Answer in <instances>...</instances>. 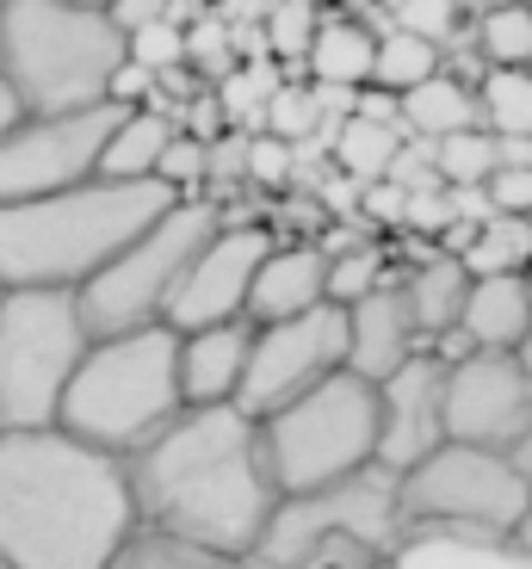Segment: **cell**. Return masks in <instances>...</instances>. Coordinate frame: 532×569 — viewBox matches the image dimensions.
<instances>
[{"label": "cell", "instance_id": "14", "mask_svg": "<svg viewBox=\"0 0 532 569\" xmlns=\"http://www.w3.org/2000/svg\"><path fill=\"white\" fill-rule=\"evenodd\" d=\"M532 421V378L520 371L514 353L464 347L446 359V440L514 452V440Z\"/></svg>", "mask_w": 532, "mask_h": 569}, {"label": "cell", "instance_id": "45", "mask_svg": "<svg viewBox=\"0 0 532 569\" xmlns=\"http://www.w3.org/2000/svg\"><path fill=\"white\" fill-rule=\"evenodd\" d=\"M19 118H26V106H19L13 81H7V74H0V137H7V130H19Z\"/></svg>", "mask_w": 532, "mask_h": 569}, {"label": "cell", "instance_id": "3", "mask_svg": "<svg viewBox=\"0 0 532 569\" xmlns=\"http://www.w3.org/2000/svg\"><path fill=\"white\" fill-rule=\"evenodd\" d=\"M180 192L161 180H93L0 204V291H81Z\"/></svg>", "mask_w": 532, "mask_h": 569}, {"label": "cell", "instance_id": "40", "mask_svg": "<svg viewBox=\"0 0 532 569\" xmlns=\"http://www.w3.org/2000/svg\"><path fill=\"white\" fill-rule=\"evenodd\" d=\"M403 229H415V236H446V229H452V199H446V186H421V192H409Z\"/></svg>", "mask_w": 532, "mask_h": 569}, {"label": "cell", "instance_id": "37", "mask_svg": "<svg viewBox=\"0 0 532 569\" xmlns=\"http://www.w3.org/2000/svg\"><path fill=\"white\" fill-rule=\"evenodd\" d=\"M397 31H415L428 43H446L459 31V0H397V13H390Z\"/></svg>", "mask_w": 532, "mask_h": 569}, {"label": "cell", "instance_id": "8", "mask_svg": "<svg viewBox=\"0 0 532 569\" xmlns=\"http://www.w3.org/2000/svg\"><path fill=\"white\" fill-rule=\"evenodd\" d=\"M217 223H223V204H211V199L168 204L137 242H124L81 291H74L87 335L100 341V335H130V328L161 322L173 291H180V279H187L192 254L217 236Z\"/></svg>", "mask_w": 532, "mask_h": 569}, {"label": "cell", "instance_id": "39", "mask_svg": "<svg viewBox=\"0 0 532 569\" xmlns=\"http://www.w3.org/2000/svg\"><path fill=\"white\" fill-rule=\"evenodd\" d=\"M187 62L199 74H211V81H223V74L242 62V50H230L223 26H217V19H204V26H187Z\"/></svg>", "mask_w": 532, "mask_h": 569}, {"label": "cell", "instance_id": "47", "mask_svg": "<svg viewBox=\"0 0 532 569\" xmlns=\"http://www.w3.org/2000/svg\"><path fill=\"white\" fill-rule=\"evenodd\" d=\"M322 7H329V13H347V19H360V13H372L378 0H322Z\"/></svg>", "mask_w": 532, "mask_h": 569}, {"label": "cell", "instance_id": "31", "mask_svg": "<svg viewBox=\"0 0 532 569\" xmlns=\"http://www.w3.org/2000/svg\"><path fill=\"white\" fill-rule=\"evenodd\" d=\"M476 57L490 69H532V7L526 0H502L476 19Z\"/></svg>", "mask_w": 532, "mask_h": 569}, {"label": "cell", "instance_id": "17", "mask_svg": "<svg viewBox=\"0 0 532 569\" xmlns=\"http://www.w3.org/2000/svg\"><path fill=\"white\" fill-rule=\"evenodd\" d=\"M329 303V254L322 242H273L248 291V322H291V316Z\"/></svg>", "mask_w": 532, "mask_h": 569}, {"label": "cell", "instance_id": "50", "mask_svg": "<svg viewBox=\"0 0 532 569\" xmlns=\"http://www.w3.org/2000/svg\"><path fill=\"white\" fill-rule=\"evenodd\" d=\"M69 7H93V13H106V7H112V0H69Z\"/></svg>", "mask_w": 532, "mask_h": 569}, {"label": "cell", "instance_id": "48", "mask_svg": "<svg viewBox=\"0 0 532 569\" xmlns=\"http://www.w3.org/2000/svg\"><path fill=\"white\" fill-rule=\"evenodd\" d=\"M514 545H520V551H526V557H532V508H526V513H520V527H514Z\"/></svg>", "mask_w": 532, "mask_h": 569}, {"label": "cell", "instance_id": "38", "mask_svg": "<svg viewBox=\"0 0 532 569\" xmlns=\"http://www.w3.org/2000/svg\"><path fill=\"white\" fill-rule=\"evenodd\" d=\"M291 173H298V149L291 142H279V137H248V186H291Z\"/></svg>", "mask_w": 532, "mask_h": 569}, {"label": "cell", "instance_id": "30", "mask_svg": "<svg viewBox=\"0 0 532 569\" xmlns=\"http://www.w3.org/2000/svg\"><path fill=\"white\" fill-rule=\"evenodd\" d=\"M433 74H440V43L415 38V31H397V26L378 31V57H372V81H365V87L409 93V87L433 81Z\"/></svg>", "mask_w": 532, "mask_h": 569}, {"label": "cell", "instance_id": "19", "mask_svg": "<svg viewBox=\"0 0 532 569\" xmlns=\"http://www.w3.org/2000/svg\"><path fill=\"white\" fill-rule=\"evenodd\" d=\"M384 569H532L514 532L483 527H409Z\"/></svg>", "mask_w": 532, "mask_h": 569}, {"label": "cell", "instance_id": "36", "mask_svg": "<svg viewBox=\"0 0 532 569\" xmlns=\"http://www.w3.org/2000/svg\"><path fill=\"white\" fill-rule=\"evenodd\" d=\"M155 180L173 186L180 199H204V137H187V130H180V137L168 142V156H161Z\"/></svg>", "mask_w": 532, "mask_h": 569}, {"label": "cell", "instance_id": "18", "mask_svg": "<svg viewBox=\"0 0 532 569\" xmlns=\"http://www.w3.org/2000/svg\"><path fill=\"white\" fill-rule=\"evenodd\" d=\"M248 347H254V322H217L180 335V402L187 409H217L235 402L248 371Z\"/></svg>", "mask_w": 532, "mask_h": 569}, {"label": "cell", "instance_id": "49", "mask_svg": "<svg viewBox=\"0 0 532 569\" xmlns=\"http://www.w3.org/2000/svg\"><path fill=\"white\" fill-rule=\"evenodd\" d=\"M514 359H520V371H526V378H532V328H526V341L514 347Z\"/></svg>", "mask_w": 532, "mask_h": 569}, {"label": "cell", "instance_id": "42", "mask_svg": "<svg viewBox=\"0 0 532 569\" xmlns=\"http://www.w3.org/2000/svg\"><path fill=\"white\" fill-rule=\"evenodd\" d=\"M155 87H161V74H149L143 62H118V74H112V87H106V100L112 106H124V112H137V106H155Z\"/></svg>", "mask_w": 532, "mask_h": 569}, {"label": "cell", "instance_id": "21", "mask_svg": "<svg viewBox=\"0 0 532 569\" xmlns=\"http://www.w3.org/2000/svg\"><path fill=\"white\" fill-rule=\"evenodd\" d=\"M464 291H471V272H464V260L446 254V248L421 254L415 267L403 272V298H409V316H415L421 347H446L452 335H459Z\"/></svg>", "mask_w": 532, "mask_h": 569}, {"label": "cell", "instance_id": "6", "mask_svg": "<svg viewBox=\"0 0 532 569\" xmlns=\"http://www.w3.org/2000/svg\"><path fill=\"white\" fill-rule=\"evenodd\" d=\"M403 532V477L365 465L341 483L279 496L254 557L267 569H384Z\"/></svg>", "mask_w": 532, "mask_h": 569}, {"label": "cell", "instance_id": "13", "mask_svg": "<svg viewBox=\"0 0 532 569\" xmlns=\"http://www.w3.org/2000/svg\"><path fill=\"white\" fill-rule=\"evenodd\" d=\"M279 236L267 223H242V217H223L217 236L192 254L187 279L173 291L168 316L161 322L173 335H192V328H217V322H248V291H254V272L267 260Z\"/></svg>", "mask_w": 532, "mask_h": 569}, {"label": "cell", "instance_id": "23", "mask_svg": "<svg viewBox=\"0 0 532 569\" xmlns=\"http://www.w3.org/2000/svg\"><path fill=\"white\" fill-rule=\"evenodd\" d=\"M403 100V130L415 142H440V137H459V130H476V81L440 69L433 81L397 93Z\"/></svg>", "mask_w": 532, "mask_h": 569}, {"label": "cell", "instance_id": "52", "mask_svg": "<svg viewBox=\"0 0 532 569\" xmlns=\"http://www.w3.org/2000/svg\"><path fill=\"white\" fill-rule=\"evenodd\" d=\"M0 298H7V291H0Z\"/></svg>", "mask_w": 532, "mask_h": 569}, {"label": "cell", "instance_id": "32", "mask_svg": "<svg viewBox=\"0 0 532 569\" xmlns=\"http://www.w3.org/2000/svg\"><path fill=\"white\" fill-rule=\"evenodd\" d=\"M322 254H329V303H341V310L372 298L384 279H397L378 242H322Z\"/></svg>", "mask_w": 532, "mask_h": 569}, {"label": "cell", "instance_id": "41", "mask_svg": "<svg viewBox=\"0 0 532 569\" xmlns=\"http://www.w3.org/2000/svg\"><path fill=\"white\" fill-rule=\"evenodd\" d=\"M483 192H490V211L532 217V168H495L490 180H483Z\"/></svg>", "mask_w": 532, "mask_h": 569}, {"label": "cell", "instance_id": "11", "mask_svg": "<svg viewBox=\"0 0 532 569\" xmlns=\"http://www.w3.org/2000/svg\"><path fill=\"white\" fill-rule=\"evenodd\" d=\"M341 366H347V310L341 303H317V310L291 316V322H267V328H254L235 409L267 421L273 409L298 402L303 390H317Z\"/></svg>", "mask_w": 532, "mask_h": 569}, {"label": "cell", "instance_id": "44", "mask_svg": "<svg viewBox=\"0 0 532 569\" xmlns=\"http://www.w3.org/2000/svg\"><path fill=\"white\" fill-rule=\"evenodd\" d=\"M353 118H372V124H403V100L384 93V87H360L353 93Z\"/></svg>", "mask_w": 532, "mask_h": 569}, {"label": "cell", "instance_id": "2", "mask_svg": "<svg viewBox=\"0 0 532 569\" xmlns=\"http://www.w3.org/2000/svg\"><path fill=\"white\" fill-rule=\"evenodd\" d=\"M137 532L124 458L62 427L0 433V563L106 569Z\"/></svg>", "mask_w": 532, "mask_h": 569}, {"label": "cell", "instance_id": "10", "mask_svg": "<svg viewBox=\"0 0 532 569\" xmlns=\"http://www.w3.org/2000/svg\"><path fill=\"white\" fill-rule=\"evenodd\" d=\"M526 508H532L526 470H520L508 452H490V446L446 440L440 452L421 458L415 470H403V513H409V527L514 532Z\"/></svg>", "mask_w": 532, "mask_h": 569}, {"label": "cell", "instance_id": "43", "mask_svg": "<svg viewBox=\"0 0 532 569\" xmlns=\"http://www.w3.org/2000/svg\"><path fill=\"white\" fill-rule=\"evenodd\" d=\"M106 19H112L118 31H143V26H155V19H173V0H112L106 7Z\"/></svg>", "mask_w": 532, "mask_h": 569}, {"label": "cell", "instance_id": "28", "mask_svg": "<svg viewBox=\"0 0 532 569\" xmlns=\"http://www.w3.org/2000/svg\"><path fill=\"white\" fill-rule=\"evenodd\" d=\"M476 124L490 137L532 142V69H483L476 74Z\"/></svg>", "mask_w": 532, "mask_h": 569}, {"label": "cell", "instance_id": "22", "mask_svg": "<svg viewBox=\"0 0 532 569\" xmlns=\"http://www.w3.org/2000/svg\"><path fill=\"white\" fill-rule=\"evenodd\" d=\"M372 57H378V31L365 19L347 13H322L317 38L303 50V74L317 87H341V93H360L372 81Z\"/></svg>", "mask_w": 532, "mask_h": 569}, {"label": "cell", "instance_id": "1", "mask_svg": "<svg viewBox=\"0 0 532 569\" xmlns=\"http://www.w3.org/2000/svg\"><path fill=\"white\" fill-rule=\"evenodd\" d=\"M124 477L137 501V527L235 557H254L279 508V483L260 452V421L235 402L180 409L155 440L124 458Z\"/></svg>", "mask_w": 532, "mask_h": 569}, {"label": "cell", "instance_id": "34", "mask_svg": "<svg viewBox=\"0 0 532 569\" xmlns=\"http://www.w3.org/2000/svg\"><path fill=\"white\" fill-rule=\"evenodd\" d=\"M322 13L317 0H279L273 13H267V57L273 62H303V50H310V38H317Z\"/></svg>", "mask_w": 532, "mask_h": 569}, {"label": "cell", "instance_id": "5", "mask_svg": "<svg viewBox=\"0 0 532 569\" xmlns=\"http://www.w3.org/2000/svg\"><path fill=\"white\" fill-rule=\"evenodd\" d=\"M124 31L93 7L69 0H0V74L13 81L26 118L106 106Z\"/></svg>", "mask_w": 532, "mask_h": 569}, {"label": "cell", "instance_id": "33", "mask_svg": "<svg viewBox=\"0 0 532 569\" xmlns=\"http://www.w3.org/2000/svg\"><path fill=\"white\" fill-rule=\"evenodd\" d=\"M433 173H440V186H483L495 173V137L483 124L440 137L433 142Z\"/></svg>", "mask_w": 532, "mask_h": 569}, {"label": "cell", "instance_id": "7", "mask_svg": "<svg viewBox=\"0 0 532 569\" xmlns=\"http://www.w3.org/2000/svg\"><path fill=\"white\" fill-rule=\"evenodd\" d=\"M260 452L279 496H303L378 465V385L341 366L317 390H303L298 402L260 421Z\"/></svg>", "mask_w": 532, "mask_h": 569}, {"label": "cell", "instance_id": "20", "mask_svg": "<svg viewBox=\"0 0 532 569\" xmlns=\"http://www.w3.org/2000/svg\"><path fill=\"white\" fill-rule=\"evenodd\" d=\"M532 328V291L526 272H483L464 291L459 316V341L464 347H490V353H514Z\"/></svg>", "mask_w": 532, "mask_h": 569}, {"label": "cell", "instance_id": "26", "mask_svg": "<svg viewBox=\"0 0 532 569\" xmlns=\"http://www.w3.org/2000/svg\"><path fill=\"white\" fill-rule=\"evenodd\" d=\"M106 569H267V563L260 557H235V551H211V545H192V539H173V532H155V527H137Z\"/></svg>", "mask_w": 532, "mask_h": 569}, {"label": "cell", "instance_id": "25", "mask_svg": "<svg viewBox=\"0 0 532 569\" xmlns=\"http://www.w3.org/2000/svg\"><path fill=\"white\" fill-rule=\"evenodd\" d=\"M403 142H409L403 124H372V118L347 112L341 124L329 130V161H334V173L372 186V180H384V173H390V161H397Z\"/></svg>", "mask_w": 532, "mask_h": 569}, {"label": "cell", "instance_id": "46", "mask_svg": "<svg viewBox=\"0 0 532 569\" xmlns=\"http://www.w3.org/2000/svg\"><path fill=\"white\" fill-rule=\"evenodd\" d=\"M508 458H514V465L526 470V483H532V421H526V433L514 440V452H508Z\"/></svg>", "mask_w": 532, "mask_h": 569}, {"label": "cell", "instance_id": "4", "mask_svg": "<svg viewBox=\"0 0 532 569\" xmlns=\"http://www.w3.org/2000/svg\"><path fill=\"white\" fill-rule=\"evenodd\" d=\"M180 409H187L180 402V335L168 322H149L130 335H100L87 347L62 390L57 427L112 458H130Z\"/></svg>", "mask_w": 532, "mask_h": 569}, {"label": "cell", "instance_id": "12", "mask_svg": "<svg viewBox=\"0 0 532 569\" xmlns=\"http://www.w3.org/2000/svg\"><path fill=\"white\" fill-rule=\"evenodd\" d=\"M124 106H87V112H57V118H19V130L0 137V204L43 199L62 186H81L100 173L106 137L118 130Z\"/></svg>", "mask_w": 532, "mask_h": 569}, {"label": "cell", "instance_id": "24", "mask_svg": "<svg viewBox=\"0 0 532 569\" xmlns=\"http://www.w3.org/2000/svg\"><path fill=\"white\" fill-rule=\"evenodd\" d=\"M180 137V118H168L161 106H137V112L118 118V130L106 137L100 173L106 180H155L168 142Z\"/></svg>", "mask_w": 532, "mask_h": 569}, {"label": "cell", "instance_id": "29", "mask_svg": "<svg viewBox=\"0 0 532 569\" xmlns=\"http://www.w3.org/2000/svg\"><path fill=\"white\" fill-rule=\"evenodd\" d=\"M459 260L471 279H483V272H526L532 267V217L495 211L483 229H471V242H464Z\"/></svg>", "mask_w": 532, "mask_h": 569}, {"label": "cell", "instance_id": "27", "mask_svg": "<svg viewBox=\"0 0 532 569\" xmlns=\"http://www.w3.org/2000/svg\"><path fill=\"white\" fill-rule=\"evenodd\" d=\"M285 81H291L285 62H273L267 50H260V57H242L230 74H223V81L211 87V93H217V112H223V124L242 130V137H254L260 118H267V100H273Z\"/></svg>", "mask_w": 532, "mask_h": 569}, {"label": "cell", "instance_id": "15", "mask_svg": "<svg viewBox=\"0 0 532 569\" xmlns=\"http://www.w3.org/2000/svg\"><path fill=\"white\" fill-rule=\"evenodd\" d=\"M440 446H446V359L421 347L378 385V465L403 477Z\"/></svg>", "mask_w": 532, "mask_h": 569}, {"label": "cell", "instance_id": "16", "mask_svg": "<svg viewBox=\"0 0 532 569\" xmlns=\"http://www.w3.org/2000/svg\"><path fill=\"white\" fill-rule=\"evenodd\" d=\"M415 353H421V335H415V316H409V298H403V272L384 279L372 298L347 303V371L353 378L384 385L390 371Z\"/></svg>", "mask_w": 532, "mask_h": 569}, {"label": "cell", "instance_id": "9", "mask_svg": "<svg viewBox=\"0 0 532 569\" xmlns=\"http://www.w3.org/2000/svg\"><path fill=\"white\" fill-rule=\"evenodd\" d=\"M93 347L74 291H7L0 298V433L57 427L81 353Z\"/></svg>", "mask_w": 532, "mask_h": 569}, {"label": "cell", "instance_id": "35", "mask_svg": "<svg viewBox=\"0 0 532 569\" xmlns=\"http://www.w3.org/2000/svg\"><path fill=\"white\" fill-rule=\"evenodd\" d=\"M124 57H130V62H143L149 74L187 69V26H180V19H155V26L130 31V38H124Z\"/></svg>", "mask_w": 532, "mask_h": 569}, {"label": "cell", "instance_id": "51", "mask_svg": "<svg viewBox=\"0 0 532 569\" xmlns=\"http://www.w3.org/2000/svg\"><path fill=\"white\" fill-rule=\"evenodd\" d=\"M526 291H532V267H526Z\"/></svg>", "mask_w": 532, "mask_h": 569}]
</instances>
